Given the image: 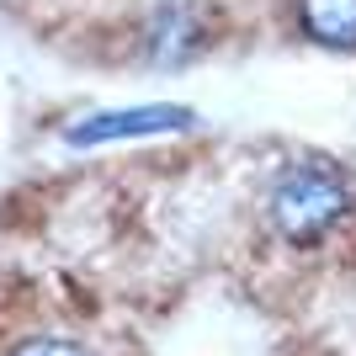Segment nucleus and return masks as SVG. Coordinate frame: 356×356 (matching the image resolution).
Listing matches in <instances>:
<instances>
[{
	"label": "nucleus",
	"mask_w": 356,
	"mask_h": 356,
	"mask_svg": "<svg viewBox=\"0 0 356 356\" xmlns=\"http://www.w3.org/2000/svg\"><path fill=\"white\" fill-rule=\"evenodd\" d=\"M197 128L192 106L176 102H144V106H112V112H90V118L64 128V144L96 149V144H122V138H160V134H186Z\"/></svg>",
	"instance_id": "7ed1b4c3"
},
{
	"label": "nucleus",
	"mask_w": 356,
	"mask_h": 356,
	"mask_svg": "<svg viewBox=\"0 0 356 356\" xmlns=\"http://www.w3.org/2000/svg\"><path fill=\"white\" fill-rule=\"evenodd\" d=\"M138 59L149 70H186L208 54L213 38V16L202 0H149L138 16Z\"/></svg>",
	"instance_id": "f03ea898"
},
{
	"label": "nucleus",
	"mask_w": 356,
	"mask_h": 356,
	"mask_svg": "<svg viewBox=\"0 0 356 356\" xmlns=\"http://www.w3.org/2000/svg\"><path fill=\"white\" fill-rule=\"evenodd\" d=\"M11 356H96V351L74 335H27L22 346H11Z\"/></svg>",
	"instance_id": "39448f33"
},
{
	"label": "nucleus",
	"mask_w": 356,
	"mask_h": 356,
	"mask_svg": "<svg viewBox=\"0 0 356 356\" xmlns=\"http://www.w3.org/2000/svg\"><path fill=\"white\" fill-rule=\"evenodd\" d=\"M356 218V181L341 160L319 149H298L271 165L261 186V223L287 250H319L341 239Z\"/></svg>",
	"instance_id": "f257e3e1"
},
{
	"label": "nucleus",
	"mask_w": 356,
	"mask_h": 356,
	"mask_svg": "<svg viewBox=\"0 0 356 356\" xmlns=\"http://www.w3.org/2000/svg\"><path fill=\"white\" fill-rule=\"evenodd\" d=\"M293 32L325 54H356V0H293Z\"/></svg>",
	"instance_id": "20e7f679"
}]
</instances>
